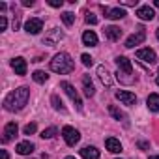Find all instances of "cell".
I'll use <instances>...</instances> for the list:
<instances>
[{"label":"cell","instance_id":"6da1fadb","mask_svg":"<svg viewBox=\"0 0 159 159\" xmlns=\"http://www.w3.org/2000/svg\"><path fill=\"white\" fill-rule=\"evenodd\" d=\"M28 98H30V90L26 86H21L17 90H13L11 94L6 96L4 99V109L10 111V112H15V111H23L25 105L28 103Z\"/></svg>","mask_w":159,"mask_h":159},{"label":"cell","instance_id":"7a4b0ae2","mask_svg":"<svg viewBox=\"0 0 159 159\" xmlns=\"http://www.w3.org/2000/svg\"><path fill=\"white\" fill-rule=\"evenodd\" d=\"M51 69L54 73H60V75H67L75 69V64L71 60V56L67 52H58L54 54V58L51 60Z\"/></svg>","mask_w":159,"mask_h":159},{"label":"cell","instance_id":"3957f363","mask_svg":"<svg viewBox=\"0 0 159 159\" xmlns=\"http://www.w3.org/2000/svg\"><path fill=\"white\" fill-rule=\"evenodd\" d=\"M60 88L69 96V99L75 103V107H77V111H81L83 109V101H81V98H79V94H77V90H75V86L71 84V83H67V81H62L60 83Z\"/></svg>","mask_w":159,"mask_h":159},{"label":"cell","instance_id":"277c9868","mask_svg":"<svg viewBox=\"0 0 159 159\" xmlns=\"http://www.w3.org/2000/svg\"><path fill=\"white\" fill-rule=\"evenodd\" d=\"M62 137H64V140H66L67 146H75L79 140H81V133H79L75 127H71V125H66L62 129Z\"/></svg>","mask_w":159,"mask_h":159},{"label":"cell","instance_id":"5b68a950","mask_svg":"<svg viewBox=\"0 0 159 159\" xmlns=\"http://www.w3.org/2000/svg\"><path fill=\"white\" fill-rule=\"evenodd\" d=\"M144 39H146V28H144V26H139L137 32L131 34V36L125 39V47H127V49H133L135 45H140Z\"/></svg>","mask_w":159,"mask_h":159},{"label":"cell","instance_id":"8992f818","mask_svg":"<svg viewBox=\"0 0 159 159\" xmlns=\"http://www.w3.org/2000/svg\"><path fill=\"white\" fill-rule=\"evenodd\" d=\"M25 30H26L28 34L36 36V34H39V32L43 30V21L38 19V17H32V19H28V21L25 23Z\"/></svg>","mask_w":159,"mask_h":159},{"label":"cell","instance_id":"52a82bcc","mask_svg":"<svg viewBox=\"0 0 159 159\" xmlns=\"http://www.w3.org/2000/svg\"><path fill=\"white\" fill-rule=\"evenodd\" d=\"M137 58L140 60V62H144V64H155L157 62V54H155V51H152V49H139L137 51Z\"/></svg>","mask_w":159,"mask_h":159},{"label":"cell","instance_id":"ba28073f","mask_svg":"<svg viewBox=\"0 0 159 159\" xmlns=\"http://www.w3.org/2000/svg\"><path fill=\"white\" fill-rule=\"evenodd\" d=\"M103 13L107 19H112V21H118V19H124L125 17V10L122 8H107V6H101Z\"/></svg>","mask_w":159,"mask_h":159},{"label":"cell","instance_id":"9c48e42d","mask_svg":"<svg viewBox=\"0 0 159 159\" xmlns=\"http://www.w3.org/2000/svg\"><path fill=\"white\" fill-rule=\"evenodd\" d=\"M116 99L122 101L124 105H129V107L137 103V96L131 94V92H127V90H118V92H116Z\"/></svg>","mask_w":159,"mask_h":159},{"label":"cell","instance_id":"30bf717a","mask_svg":"<svg viewBox=\"0 0 159 159\" xmlns=\"http://www.w3.org/2000/svg\"><path fill=\"white\" fill-rule=\"evenodd\" d=\"M17 131H19V127H17V122H10V124H6V127H4V137H2V142H10L15 135H17Z\"/></svg>","mask_w":159,"mask_h":159},{"label":"cell","instance_id":"8fae6325","mask_svg":"<svg viewBox=\"0 0 159 159\" xmlns=\"http://www.w3.org/2000/svg\"><path fill=\"white\" fill-rule=\"evenodd\" d=\"M62 38H64V34H62V32H60L58 28H52V30H51V32H49V34L45 36L43 43H45V45H56V43H58V41H60Z\"/></svg>","mask_w":159,"mask_h":159},{"label":"cell","instance_id":"7c38bea8","mask_svg":"<svg viewBox=\"0 0 159 159\" xmlns=\"http://www.w3.org/2000/svg\"><path fill=\"white\" fill-rule=\"evenodd\" d=\"M137 17L142 19V21H152V19L155 17V11H153L150 6H140V8L137 10Z\"/></svg>","mask_w":159,"mask_h":159},{"label":"cell","instance_id":"4fadbf2b","mask_svg":"<svg viewBox=\"0 0 159 159\" xmlns=\"http://www.w3.org/2000/svg\"><path fill=\"white\" fill-rule=\"evenodd\" d=\"M11 67L15 69L17 75H26V60H25V58H21V56L13 58V60H11Z\"/></svg>","mask_w":159,"mask_h":159},{"label":"cell","instance_id":"5bb4252c","mask_svg":"<svg viewBox=\"0 0 159 159\" xmlns=\"http://www.w3.org/2000/svg\"><path fill=\"white\" fill-rule=\"evenodd\" d=\"M98 75H99V81L105 86H112V77H111V73L107 71L105 66H98Z\"/></svg>","mask_w":159,"mask_h":159},{"label":"cell","instance_id":"9a60e30c","mask_svg":"<svg viewBox=\"0 0 159 159\" xmlns=\"http://www.w3.org/2000/svg\"><path fill=\"white\" fill-rule=\"evenodd\" d=\"M105 36H107L111 41H118V39L122 38V30H120L118 26L111 25V26H105Z\"/></svg>","mask_w":159,"mask_h":159},{"label":"cell","instance_id":"2e32d148","mask_svg":"<svg viewBox=\"0 0 159 159\" xmlns=\"http://www.w3.org/2000/svg\"><path fill=\"white\" fill-rule=\"evenodd\" d=\"M116 66H118V69L120 71H125V73H133V66H131V62L125 58V56H116Z\"/></svg>","mask_w":159,"mask_h":159},{"label":"cell","instance_id":"e0dca14e","mask_svg":"<svg viewBox=\"0 0 159 159\" xmlns=\"http://www.w3.org/2000/svg\"><path fill=\"white\" fill-rule=\"evenodd\" d=\"M105 146H107V150L112 152V153H120V152H122V144H120V140L114 139V137H109V139L105 140Z\"/></svg>","mask_w":159,"mask_h":159},{"label":"cell","instance_id":"ac0fdd59","mask_svg":"<svg viewBox=\"0 0 159 159\" xmlns=\"http://www.w3.org/2000/svg\"><path fill=\"white\" fill-rule=\"evenodd\" d=\"M83 43L88 45V47H96V45H98V36H96V32H94V30H86V32L83 34Z\"/></svg>","mask_w":159,"mask_h":159},{"label":"cell","instance_id":"d6986e66","mask_svg":"<svg viewBox=\"0 0 159 159\" xmlns=\"http://www.w3.org/2000/svg\"><path fill=\"white\" fill-rule=\"evenodd\" d=\"M15 152H17V153H21V155H30V153L34 152V144H32V142H28V140L19 142V144H17V148H15Z\"/></svg>","mask_w":159,"mask_h":159},{"label":"cell","instance_id":"ffe728a7","mask_svg":"<svg viewBox=\"0 0 159 159\" xmlns=\"http://www.w3.org/2000/svg\"><path fill=\"white\" fill-rule=\"evenodd\" d=\"M81 155H83L84 159H99V150L94 148V146H84V148L81 150Z\"/></svg>","mask_w":159,"mask_h":159},{"label":"cell","instance_id":"44dd1931","mask_svg":"<svg viewBox=\"0 0 159 159\" xmlns=\"http://www.w3.org/2000/svg\"><path fill=\"white\" fill-rule=\"evenodd\" d=\"M83 86H84V96H86V98H92V96L96 94V88H94V84H92V81H90L88 75L83 77Z\"/></svg>","mask_w":159,"mask_h":159},{"label":"cell","instance_id":"7402d4cb","mask_svg":"<svg viewBox=\"0 0 159 159\" xmlns=\"http://www.w3.org/2000/svg\"><path fill=\"white\" fill-rule=\"evenodd\" d=\"M116 79H118L122 84H133V83H135V77H133L131 73H125V71H120V69H118V73H116Z\"/></svg>","mask_w":159,"mask_h":159},{"label":"cell","instance_id":"603a6c76","mask_svg":"<svg viewBox=\"0 0 159 159\" xmlns=\"http://www.w3.org/2000/svg\"><path fill=\"white\" fill-rule=\"evenodd\" d=\"M148 109L153 112H159V94H150L148 96Z\"/></svg>","mask_w":159,"mask_h":159},{"label":"cell","instance_id":"cb8c5ba5","mask_svg":"<svg viewBox=\"0 0 159 159\" xmlns=\"http://www.w3.org/2000/svg\"><path fill=\"white\" fill-rule=\"evenodd\" d=\"M32 79L36 83H39V84H43V83H47V79H49V75L45 73V71H41V69H38V71H34L32 73Z\"/></svg>","mask_w":159,"mask_h":159},{"label":"cell","instance_id":"d4e9b609","mask_svg":"<svg viewBox=\"0 0 159 159\" xmlns=\"http://www.w3.org/2000/svg\"><path fill=\"white\" fill-rule=\"evenodd\" d=\"M109 112H111V114H112L116 120H122V122H125V120H127L125 112H122V111H120L118 107H114V105H111V107H109Z\"/></svg>","mask_w":159,"mask_h":159},{"label":"cell","instance_id":"484cf974","mask_svg":"<svg viewBox=\"0 0 159 159\" xmlns=\"http://www.w3.org/2000/svg\"><path fill=\"white\" fill-rule=\"evenodd\" d=\"M51 103H52V107L56 109V111H60V112H66V107H64V103H62V99L54 94L52 98H51Z\"/></svg>","mask_w":159,"mask_h":159},{"label":"cell","instance_id":"4316f807","mask_svg":"<svg viewBox=\"0 0 159 159\" xmlns=\"http://www.w3.org/2000/svg\"><path fill=\"white\" fill-rule=\"evenodd\" d=\"M62 21H64V25L71 26V25L75 23V13H71V11H64V13H62Z\"/></svg>","mask_w":159,"mask_h":159},{"label":"cell","instance_id":"83f0119b","mask_svg":"<svg viewBox=\"0 0 159 159\" xmlns=\"http://www.w3.org/2000/svg\"><path fill=\"white\" fill-rule=\"evenodd\" d=\"M56 133H58V129H56V127H47V129H43V131H41V135H39V137H41V139H52Z\"/></svg>","mask_w":159,"mask_h":159},{"label":"cell","instance_id":"f1b7e54d","mask_svg":"<svg viewBox=\"0 0 159 159\" xmlns=\"http://www.w3.org/2000/svg\"><path fill=\"white\" fill-rule=\"evenodd\" d=\"M36 129H38V125L32 122V124H26V125H25L23 133H25V135H34V133H36Z\"/></svg>","mask_w":159,"mask_h":159},{"label":"cell","instance_id":"f546056e","mask_svg":"<svg viewBox=\"0 0 159 159\" xmlns=\"http://www.w3.org/2000/svg\"><path fill=\"white\" fill-rule=\"evenodd\" d=\"M81 60H83V64H84L86 67H90V66L94 64V58H92L90 54H83V56H81Z\"/></svg>","mask_w":159,"mask_h":159},{"label":"cell","instance_id":"4dcf8cb0","mask_svg":"<svg viewBox=\"0 0 159 159\" xmlns=\"http://www.w3.org/2000/svg\"><path fill=\"white\" fill-rule=\"evenodd\" d=\"M49 6L51 8H62L64 6V0H49Z\"/></svg>","mask_w":159,"mask_h":159},{"label":"cell","instance_id":"1f68e13d","mask_svg":"<svg viewBox=\"0 0 159 159\" xmlns=\"http://www.w3.org/2000/svg\"><path fill=\"white\" fill-rule=\"evenodd\" d=\"M86 23H88V25H96V23H98V17H96L94 13H88V15H86Z\"/></svg>","mask_w":159,"mask_h":159},{"label":"cell","instance_id":"d6a6232c","mask_svg":"<svg viewBox=\"0 0 159 159\" xmlns=\"http://www.w3.org/2000/svg\"><path fill=\"white\" fill-rule=\"evenodd\" d=\"M6 26H8V19L2 15V17H0V32H2V30H6Z\"/></svg>","mask_w":159,"mask_h":159},{"label":"cell","instance_id":"836d02e7","mask_svg":"<svg viewBox=\"0 0 159 159\" xmlns=\"http://www.w3.org/2000/svg\"><path fill=\"white\" fill-rule=\"evenodd\" d=\"M124 6H137V0H122Z\"/></svg>","mask_w":159,"mask_h":159},{"label":"cell","instance_id":"e575fe53","mask_svg":"<svg viewBox=\"0 0 159 159\" xmlns=\"http://www.w3.org/2000/svg\"><path fill=\"white\" fill-rule=\"evenodd\" d=\"M139 148H142V150H148V148H150V144H148V142H144V140H139Z\"/></svg>","mask_w":159,"mask_h":159},{"label":"cell","instance_id":"d590c367","mask_svg":"<svg viewBox=\"0 0 159 159\" xmlns=\"http://www.w3.org/2000/svg\"><path fill=\"white\" fill-rule=\"evenodd\" d=\"M10 155H8V152L6 150H0V159H8Z\"/></svg>","mask_w":159,"mask_h":159},{"label":"cell","instance_id":"8d00e7d4","mask_svg":"<svg viewBox=\"0 0 159 159\" xmlns=\"http://www.w3.org/2000/svg\"><path fill=\"white\" fill-rule=\"evenodd\" d=\"M23 6H34V0H23Z\"/></svg>","mask_w":159,"mask_h":159},{"label":"cell","instance_id":"74e56055","mask_svg":"<svg viewBox=\"0 0 159 159\" xmlns=\"http://www.w3.org/2000/svg\"><path fill=\"white\" fill-rule=\"evenodd\" d=\"M153 6H155V8H159V0H155V2H153Z\"/></svg>","mask_w":159,"mask_h":159},{"label":"cell","instance_id":"f35d334b","mask_svg":"<svg viewBox=\"0 0 159 159\" xmlns=\"http://www.w3.org/2000/svg\"><path fill=\"white\" fill-rule=\"evenodd\" d=\"M150 159H159V155H150Z\"/></svg>","mask_w":159,"mask_h":159},{"label":"cell","instance_id":"ab89813d","mask_svg":"<svg viewBox=\"0 0 159 159\" xmlns=\"http://www.w3.org/2000/svg\"><path fill=\"white\" fill-rule=\"evenodd\" d=\"M155 36H157V39H159V28H157V30H155Z\"/></svg>","mask_w":159,"mask_h":159},{"label":"cell","instance_id":"60d3db41","mask_svg":"<svg viewBox=\"0 0 159 159\" xmlns=\"http://www.w3.org/2000/svg\"><path fill=\"white\" fill-rule=\"evenodd\" d=\"M66 159H75V157H71V155H67V157H66Z\"/></svg>","mask_w":159,"mask_h":159},{"label":"cell","instance_id":"b9f144b4","mask_svg":"<svg viewBox=\"0 0 159 159\" xmlns=\"http://www.w3.org/2000/svg\"><path fill=\"white\" fill-rule=\"evenodd\" d=\"M157 86H159V75H157Z\"/></svg>","mask_w":159,"mask_h":159}]
</instances>
